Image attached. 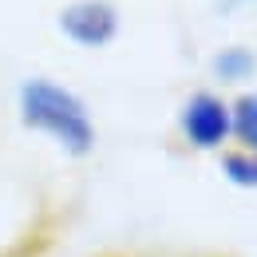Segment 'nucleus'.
Instances as JSON below:
<instances>
[{"mask_svg": "<svg viewBox=\"0 0 257 257\" xmlns=\"http://www.w3.org/2000/svg\"><path fill=\"white\" fill-rule=\"evenodd\" d=\"M56 28L71 48L103 52L123 32V12L115 0H67L56 12Z\"/></svg>", "mask_w": 257, "mask_h": 257, "instance_id": "obj_3", "label": "nucleus"}, {"mask_svg": "<svg viewBox=\"0 0 257 257\" xmlns=\"http://www.w3.org/2000/svg\"><path fill=\"white\" fill-rule=\"evenodd\" d=\"M233 4H245V0H222V8H233Z\"/></svg>", "mask_w": 257, "mask_h": 257, "instance_id": "obj_7", "label": "nucleus"}, {"mask_svg": "<svg viewBox=\"0 0 257 257\" xmlns=\"http://www.w3.org/2000/svg\"><path fill=\"white\" fill-rule=\"evenodd\" d=\"M16 119L20 127L48 139L67 159H91L99 147V127L87 99L52 75H28L16 87Z\"/></svg>", "mask_w": 257, "mask_h": 257, "instance_id": "obj_1", "label": "nucleus"}, {"mask_svg": "<svg viewBox=\"0 0 257 257\" xmlns=\"http://www.w3.org/2000/svg\"><path fill=\"white\" fill-rule=\"evenodd\" d=\"M229 115H233V147L257 151V87H245L229 99Z\"/></svg>", "mask_w": 257, "mask_h": 257, "instance_id": "obj_5", "label": "nucleus"}, {"mask_svg": "<svg viewBox=\"0 0 257 257\" xmlns=\"http://www.w3.org/2000/svg\"><path fill=\"white\" fill-rule=\"evenodd\" d=\"M178 135L198 155H222L233 147V115L229 99L214 87H198L178 107Z\"/></svg>", "mask_w": 257, "mask_h": 257, "instance_id": "obj_2", "label": "nucleus"}, {"mask_svg": "<svg viewBox=\"0 0 257 257\" xmlns=\"http://www.w3.org/2000/svg\"><path fill=\"white\" fill-rule=\"evenodd\" d=\"M210 71H214L218 83L245 91V83L257 75V52L249 44H225V48H218L210 56Z\"/></svg>", "mask_w": 257, "mask_h": 257, "instance_id": "obj_4", "label": "nucleus"}, {"mask_svg": "<svg viewBox=\"0 0 257 257\" xmlns=\"http://www.w3.org/2000/svg\"><path fill=\"white\" fill-rule=\"evenodd\" d=\"M218 170H222V178L229 186H237V190H257V151H237V147H229L218 155Z\"/></svg>", "mask_w": 257, "mask_h": 257, "instance_id": "obj_6", "label": "nucleus"}]
</instances>
